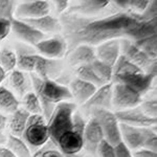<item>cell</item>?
Returning <instances> with one entry per match:
<instances>
[{
	"label": "cell",
	"instance_id": "9a60e30c",
	"mask_svg": "<svg viewBox=\"0 0 157 157\" xmlns=\"http://www.w3.org/2000/svg\"><path fill=\"white\" fill-rule=\"evenodd\" d=\"M104 140V135L100 125L93 117L86 123L83 133V148L91 155H97L98 149Z\"/></svg>",
	"mask_w": 157,
	"mask_h": 157
},
{
	"label": "cell",
	"instance_id": "b9f144b4",
	"mask_svg": "<svg viewBox=\"0 0 157 157\" xmlns=\"http://www.w3.org/2000/svg\"><path fill=\"white\" fill-rule=\"evenodd\" d=\"M132 157H157V154L156 152L148 149H139L137 151H134Z\"/></svg>",
	"mask_w": 157,
	"mask_h": 157
},
{
	"label": "cell",
	"instance_id": "30bf717a",
	"mask_svg": "<svg viewBox=\"0 0 157 157\" xmlns=\"http://www.w3.org/2000/svg\"><path fill=\"white\" fill-rule=\"evenodd\" d=\"M121 56L140 68L143 71L148 72L156 67V60L151 59L141 49H139L133 41L129 39H120Z\"/></svg>",
	"mask_w": 157,
	"mask_h": 157
},
{
	"label": "cell",
	"instance_id": "74e56055",
	"mask_svg": "<svg viewBox=\"0 0 157 157\" xmlns=\"http://www.w3.org/2000/svg\"><path fill=\"white\" fill-rule=\"evenodd\" d=\"M11 32H12L11 20L0 18V41L6 39Z\"/></svg>",
	"mask_w": 157,
	"mask_h": 157
},
{
	"label": "cell",
	"instance_id": "9c48e42d",
	"mask_svg": "<svg viewBox=\"0 0 157 157\" xmlns=\"http://www.w3.org/2000/svg\"><path fill=\"white\" fill-rule=\"evenodd\" d=\"M112 108L116 111L133 108L141 103L143 95L130 86L121 83H112Z\"/></svg>",
	"mask_w": 157,
	"mask_h": 157
},
{
	"label": "cell",
	"instance_id": "4fadbf2b",
	"mask_svg": "<svg viewBox=\"0 0 157 157\" xmlns=\"http://www.w3.org/2000/svg\"><path fill=\"white\" fill-rule=\"evenodd\" d=\"M36 49L42 57L48 58V59H60L64 55L67 54V43L64 37L56 36L43 39L35 45Z\"/></svg>",
	"mask_w": 157,
	"mask_h": 157
},
{
	"label": "cell",
	"instance_id": "60d3db41",
	"mask_svg": "<svg viewBox=\"0 0 157 157\" xmlns=\"http://www.w3.org/2000/svg\"><path fill=\"white\" fill-rule=\"evenodd\" d=\"M40 152L44 157H64L63 154L60 151L56 150V149H46V147L43 146V148H40Z\"/></svg>",
	"mask_w": 157,
	"mask_h": 157
},
{
	"label": "cell",
	"instance_id": "277c9868",
	"mask_svg": "<svg viewBox=\"0 0 157 157\" xmlns=\"http://www.w3.org/2000/svg\"><path fill=\"white\" fill-rule=\"evenodd\" d=\"M121 141L130 151L148 149L156 152L157 135L156 126L152 127H132L120 123Z\"/></svg>",
	"mask_w": 157,
	"mask_h": 157
},
{
	"label": "cell",
	"instance_id": "836d02e7",
	"mask_svg": "<svg viewBox=\"0 0 157 157\" xmlns=\"http://www.w3.org/2000/svg\"><path fill=\"white\" fill-rule=\"evenodd\" d=\"M139 108L141 109L145 114L150 118H154L156 120V114H157V102L156 98H149L146 101H141V103L139 104Z\"/></svg>",
	"mask_w": 157,
	"mask_h": 157
},
{
	"label": "cell",
	"instance_id": "8fae6325",
	"mask_svg": "<svg viewBox=\"0 0 157 157\" xmlns=\"http://www.w3.org/2000/svg\"><path fill=\"white\" fill-rule=\"evenodd\" d=\"M50 6L45 0H30L16 6L14 17L16 19H36L49 15Z\"/></svg>",
	"mask_w": 157,
	"mask_h": 157
},
{
	"label": "cell",
	"instance_id": "5b68a950",
	"mask_svg": "<svg viewBox=\"0 0 157 157\" xmlns=\"http://www.w3.org/2000/svg\"><path fill=\"white\" fill-rule=\"evenodd\" d=\"M75 108L77 105L69 102H62L55 107L47 124L49 140L55 146L58 145V141L63 134L72 129Z\"/></svg>",
	"mask_w": 157,
	"mask_h": 157
},
{
	"label": "cell",
	"instance_id": "f35d334b",
	"mask_svg": "<svg viewBox=\"0 0 157 157\" xmlns=\"http://www.w3.org/2000/svg\"><path fill=\"white\" fill-rule=\"evenodd\" d=\"M114 148V155L115 157H132V153L131 151L127 148V146L121 141L120 144H117L116 146L113 147Z\"/></svg>",
	"mask_w": 157,
	"mask_h": 157
},
{
	"label": "cell",
	"instance_id": "d6986e66",
	"mask_svg": "<svg viewBox=\"0 0 157 157\" xmlns=\"http://www.w3.org/2000/svg\"><path fill=\"white\" fill-rule=\"evenodd\" d=\"M68 62L71 66H82L92 63L97 59L95 48L91 45L81 44L68 52Z\"/></svg>",
	"mask_w": 157,
	"mask_h": 157
},
{
	"label": "cell",
	"instance_id": "2e32d148",
	"mask_svg": "<svg viewBox=\"0 0 157 157\" xmlns=\"http://www.w3.org/2000/svg\"><path fill=\"white\" fill-rule=\"evenodd\" d=\"M10 20H11L12 30L14 32V34L19 39H21L22 41L27 43V44L34 45L35 46L38 42H40L41 40L44 39L45 37L44 34H42L41 32L34 29L33 26H30L26 22L22 21L20 19H16L14 16Z\"/></svg>",
	"mask_w": 157,
	"mask_h": 157
},
{
	"label": "cell",
	"instance_id": "5bb4252c",
	"mask_svg": "<svg viewBox=\"0 0 157 157\" xmlns=\"http://www.w3.org/2000/svg\"><path fill=\"white\" fill-rule=\"evenodd\" d=\"M156 78V67L151 69L148 72H139L135 75H127V77L120 78L117 80L113 81L112 83H121V84H126L136 90L139 94H145L147 91L150 89L152 83H153L154 78Z\"/></svg>",
	"mask_w": 157,
	"mask_h": 157
},
{
	"label": "cell",
	"instance_id": "603a6c76",
	"mask_svg": "<svg viewBox=\"0 0 157 157\" xmlns=\"http://www.w3.org/2000/svg\"><path fill=\"white\" fill-rule=\"evenodd\" d=\"M10 85L18 93V95L24 97L26 93L29 92V88L32 85L29 75L19 69H14L10 75Z\"/></svg>",
	"mask_w": 157,
	"mask_h": 157
},
{
	"label": "cell",
	"instance_id": "ba28073f",
	"mask_svg": "<svg viewBox=\"0 0 157 157\" xmlns=\"http://www.w3.org/2000/svg\"><path fill=\"white\" fill-rule=\"evenodd\" d=\"M91 117L100 125L104 139L113 147L121 141L120 123L116 120L114 112L106 109H91Z\"/></svg>",
	"mask_w": 157,
	"mask_h": 157
},
{
	"label": "cell",
	"instance_id": "ee69618b",
	"mask_svg": "<svg viewBox=\"0 0 157 157\" xmlns=\"http://www.w3.org/2000/svg\"><path fill=\"white\" fill-rule=\"evenodd\" d=\"M0 157H16L15 154L6 147H0Z\"/></svg>",
	"mask_w": 157,
	"mask_h": 157
},
{
	"label": "cell",
	"instance_id": "7a4b0ae2",
	"mask_svg": "<svg viewBox=\"0 0 157 157\" xmlns=\"http://www.w3.org/2000/svg\"><path fill=\"white\" fill-rule=\"evenodd\" d=\"M32 86L34 87V92L39 98L42 106L43 116L48 118L58 104L66 102L70 100L71 93L68 87L57 83L55 80L41 78L35 73H29Z\"/></svg>",
	"mask_w": 157,
	"mask_h": 157
},
{
	"label": "cell",
	"instance_id": "ab89813d",
	"mask_svg": "<svg viewBox=\"0 0 157 157\" xmlns=\"http://www.w3.org/2000/svg\"><path fill=\"white\" fill-rule=\"evenodd\" d=\"M7 126V117L0 112V145L6 143V129Z\"/></svg>",
	"mask_w": 157,
	"mask_h": 157
},
{
	"label": "cell",
	"instance_id": "4316f807",
	"mask_svg": "<svg viewBox=\"0 0 157 157\" xmlns=\"http://www.w3.org/2000/svg\"><path fill=\"white\" fill-rule=\"evenodd\" d=\"M16 157H33L29 147L25 144L23 139L16 137L14 135H10L7 138V147Z\"/></svg>",
	"mask_w": 157,
	"mask_h": 157
},
{
	"label": "cell",
	"instance_id": "484cf974",
	"mask_svg": "<svg viewBox=\"0 0 157 157\" xmlns=\"http://www.w3.org/2000/svg\"><path fill=\"white\" fill-rule=\"evenodd\" d=\"M19 100L12 91L6 87H0V109L7 113H13L19 108Z\"/></svg>",
	"mask_w": 157,
	"mask_h": 157
},
{
	"label": "cell",
	"instance_id": "3957f363",
	"mask_svg": "<svg viewBox=\"0 0 157 157\" xmlns=\"http://www.w3.org/2000/svg\"><path fill=\"white\" fill-rule=\"evenodd\" d=\"M17 66L21 71L35 73L41 78L54 80L63 70L60 61L48 59L36 54H20L17 56Z\"/></svg>",
	"mask_w": 157,
	"mask_h": 157
},
{
	"label": "cell",
	"instance_id": "8d00e7d4",
	"mask_svg": "<svg viewBox=\"0 0 157 157\" xmlns=\"http://www.w3.org/2000/svg\"><path fill=\"white\" fill-rule=\"evenodd\" d=\"M100 157H115L114 155V148L112 145L106 141L105 139L101 143L98 149V153Z\"/></svg>",
	"mask_w": 157,
	"mask_h": 157
},
{
	"label": "cell",
	"instance_id": "8992f818",
	"mask_svg": "<svg viewBox=\"0 0 157 157\" xmlns=\"http://www.w3.org/2000/svg\"><path fill=\"white\" fill-rule=\"evenodd\" d=\"M86 126L84 120L80 112L73 114V126L70 131L63 134L58 141L57 147L60 152L65 155H75L83 149V133Z\"/></svg>",
	"mask_w": 157,
	"mask_h": 157
},
{
	"label": "cell",
	"instance_id": "52a82bcc",
	"mask_svg": "<svg viewBox=\"0 0 157 157\" xmlns=\"http://www.w3.org/2000/svg\"><path fill=\"white\" fill-rule=\"evenodd\" d=\"M25 144L29 147L40 149L49 141L47 124L42 114H30L26 128L22 134Z\"/></svg>",
	"mask_w": 157,
	"mask_h": 157
},
{
	"label": "cell",
	"instance_id": "4dcf8cb0",
	"mask_svg": "<svg viewBox=\"0 0 157 157\" xmlns=\"http://www.w3.org/2000/svg\"><path fill=\"white\" fill-rule=\"evenodd\" d=\"M77 72V75L78 78L85 81L87 83H90V84L94 85L95 87H102L103 85H105L100 78H98V75H95L94 71L92 70V68L90 67V65H82V66H78L75 70Z\"/></svg>",
	"mask_w": 157,
	"mask_h": 157
},
{
	"label": "cell",
	"instance_id": "7bdbcfd3",
	"mask_svg": "<svg viewBox=\"0 0 157 157\" xmlns=\"http://www.w3.org/2000/svg\"><path fill=\"white\" fill-rule=\"evenodd\" d=\"M54 3L56 10L59 14H63V13L67 12V9L69 7V2L67 0H57Z\"/></svg>",
	"mask_w": 157,
	"mask_h": 157
},
{
	"label": "cell",
	"instance_id": "7402d4cb",
	"mask_svg": "<svg viewBox=\"0 0 157 157\" xmlns=\"http://www.w3.org/2000/svg\"><path fill=\"white\" fill-rule=\"evenodd\" d=\"M22 21L26 22L30 26L41 32L45 35V33H58L62 30L60 20L52 15H46V16L40 17L36 19H20Z\"/></svg>",
	"mask_w": 157,
	"mask_h": 157
},
{
	"label": "cell",
	"instance_id": "e0dca14e",
	"mask_svg": "<svg viewBox=\"0 0 157 157\" xmlns=\"http://www.w3.org/2000/svg\"><path fill=\"white\" fill-rule=\"evenodd\" d=\"M112 82L98 87L89 100L84 104L86 109H112Z\"/></svg>",
	"mask_w": 157,
	"mask_h": 157
},
{
	"label": "cell",
	"instance_id": "cb8c5ba5",
	"mask_svg": "<svg viewBox=\"0 0 157 157\" xmlns=\"http://www.w3.org/2000/svg\"><path fill=\"white\" fill-rule=\"evenodd\" d=\"M29 113L24 108H18L15 112L12 113V117L10 121V130L11 135L16 137H21L25 128H26L27 120L29 117Z\"/></svg>",
	"mask_w": 157,
	"mask_h": 157
},
{
	"label": "cell",
	"instance_id": "1f68e13d",
	"mask_svg": "<svg viewBox=\"0 0 157 157\" xmlns=\"http://www.w3.org/2000/svg\"><path fill=\"white\" fill-rule=\"evenodd\" d=\"M23 105H24V109L29 114H42L43 115L41 103H40L39 98H38L35 92L29 91V93H26V94L24 95Z\"/></svg>",
	"mask_w": 157,
	"mask_h": 157
},
{
	"label": "cell",
	"instance_id": "d6a6232c",
	"mask_svg": "<svg viewBox=\"0 0 157 157\" xmlns=\"http://www.w3.org/2000/svg\"><path fill=\"white\" fill-rule=\"evenodd\" d=\"M0 66L4 71H13L17 66V55L13 50L4 48L0 52Z\"/></svg>",
	"mask_w": 157,
	"mask_h": 157
},
{
	"label": "cell",
	"instance_id": "d590c367",
	"mask_svg": "<svg viewBox=\"0 0 157 157\" xmlns=\"http://www.w3.org/2000/svg\"><path fill=\"white\" fill-rule=\"evenodd\" d=\"M156 12H157V1L156 0H152V1H149V4L146 7L145 11L141 13L140 15H137V16L143 21H150V20L156 19Z\"/></svg>",
	"mask_w": 157,
	"mask_h": 157
},
{
	"label": "cell",
	"instance_id": "d4e9b609",
	"mask_svg": "<svg viewBox=\"0 0 157 157\" xmlns=\"http://www.w3.org/2000/svg\"><path fill=\"white\" fill-rule=\"evenodd\" d=\"M139 72H145L137 67L136 65H134L133 63H131L130 61L126 59L124 56H120L117 61L115 62L114 66H113V71H112V82L120 78L127 77V75H135V73Z\"/></svg>",
	"mask_w": 157,
	"mask_h": 157
},
{
	"label": "cell",
	"instance_id": "44dd1931",
	"mask_svg": "<svg viewBox=\"0 0 157 157\" xmlns=\"http://www.w3.org/2000/svg\"><path fill=\"white\" fill-rule=\"evenodd\" d=\"M110 3L109 0H83L78 4L70 6L67 12L87 17L88 15H95L106 9Z\"/></svg>",
	"mask_w": 157,
	"mask_h": 157
},
{
	"label": "cell",
	"instance_id": "ffe728a7",
	"mask_svg": "<svg viewBox=\"0 0 157 157\" xmlns=\"http://www.w3.org/2000/svg\"><path fill=\"white\" fill-rule=\"evenodd\" d=\"M68 89H69L70 93H71V97L77 101L78 104L84 105L92 97V94L95 92V90L98 88L94 85L77 78L71 81Z\"/></svg>",
	"mask_w": 157,
	"mask_h": 157
},
{
	"label": "cell",
	"instance_id": "f1b7e54d",
	"mask_svg": "<svg viewBox=\"0 0 157 157\" xmlns=\"http://www.w3.org/2000/svg\"><path fill=\"white\" fill-rule=\"evenodd\" d=\"M134 44L138 47L139 49H141L144 52L149 56L151 59L156 60L157 56V36L152 35V36L146 37L144 39H140L138 41H134Z\"/></svg>",
	"mask_w": 157,
	"mask_h": 157
},
{
	"label": "cell",
	"instance_id": "e575fe53",
	"mask_svg": "<svg viewBox=\"0 0 157 157\" xmlns=\"http://www.w3.org/2000/svg\"><path fill=\"white\" fill-rule=\"evenodd\" d=\"M15 1L12 0H0V18L11 19L14 16Z\"/></svg>",
	"mask_w": 157,
	"mask_h": 157
},
{
	"label": "cell",
	"instance_id": "f546056e",
	"mask_svg": "<svg viewBox=\"0 0 157 157\" xmlns=\"http://www.w3.org/2000/svg\"><path fill=\"white\" fill-rule=\"evenodd\" d=\"M114 3L129 13L140 15L148 6L149 0H117Z\"/></svg>",
	"mask_w": 157,
	"mask_h": 157
},
{
	"label": "cell",
	"instance_id": "f6af8a7d",
	"mask_svg": "<svg viewBox=\"0 0 157 157\" xmlns=\"http://www.w3.org/2000/svg\"><path fill=\"white\" fill-rule=\"evenodd\" d=\"M6 72L4 71L3 68L0 66V84H1V83L3 82L4 78H6Z\"/></svg>",
	"mask_w": 157,
	"mask_h": 157
},
{
	"label": "cell",
	"instance_id": "6da1fadb",
	"mask_svg": "<svg viewBox=\"0 0 157 157\" xmlns=\"http://www.w3.org/2000/svg\"><path fill=\"white\" fill-rule=\"evenodd\" d=\"M59 20L67 43V54L81 44L93 46L118 38H127L134 42L156 34V19L143 21L137 15L129 12H120L103 18L65 12Z\"/></svg>",
	"mask_w": 157,
	"mask_h": 157
},
{
	"label": "cell",
	"instance_id": "7c38bea8",
	"mask_svg": "<svg viewBox=\"0 0 157 157\" xmlns=\"http://www.w3.org/2000/svg\"><path fill=\"white\" fill-rule=\"evenodd\" d=\"M114 114L118 123L132 126V127H152V126H156V120L148 117L141 111L139 106L125 109V110L115 111Z\"/></svg>",
	"mask_w": 157,
	"mask_h": 157
},
{
	"label": "cell",
	"instance_id": "83f0119b",
	"mask_svg": "<svg viewBox=\"0 0 157 157\" xmlns=\"http://www.w3.org/2000/svg\"><path fill=\"white\" fill-rule=\"evenodd\" d=\"M89 65L95 75H98V78L102 81L104 84H108V83L112 82L113 67H111L110 65L106 64V63H104L98 59H95Z\"/></svg>",
	"mask_w": 157,
	"mask_h": 157
},
{
	"label": "cell",
	"instance_id": "ac0fdd59",
	"mask_svg": "<svg viewBox=\"0 0 157 157\" xmlns=\"http://www.w3.org/2000/svg\"><path fill=\"white\" fill-rule=\"evenodd\" d=\"M121 56V41L120 39L108 40L97 45L95 57L98 60L102 61L106 64L114 66L115 62Z\"/></svg>",
	"mask_w": 157,
	"mask_h": 157
}]
</instances>
